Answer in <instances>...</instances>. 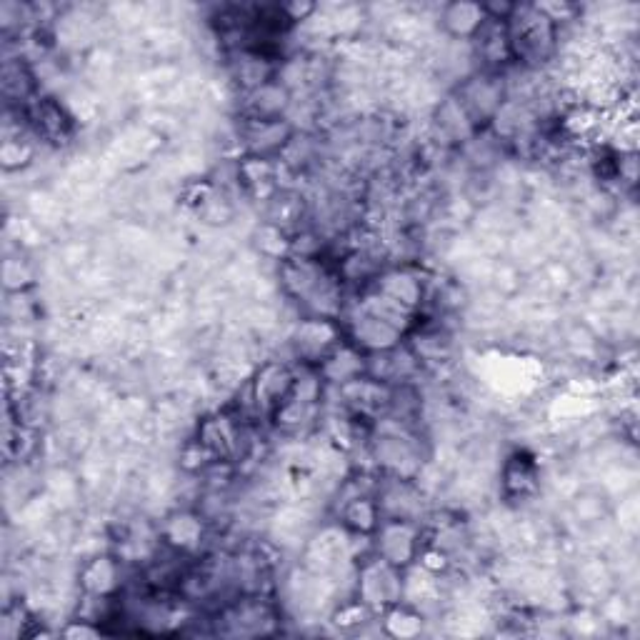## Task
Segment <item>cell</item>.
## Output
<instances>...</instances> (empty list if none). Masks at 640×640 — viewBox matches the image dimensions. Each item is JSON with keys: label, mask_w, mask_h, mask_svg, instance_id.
I'll use <instances>...</instances> for the list:
<instances>
[{"label": "cell", "mask_w": 640, "mask_h": 640, "mask_svg": "<svg viewBox=\"0 0 640 640\" xmlns=\"http://www.w3.org/2000/svg\"><path fill=\"white\" fill-rule=\"evenodd\" d=\"M440 20H443L445 30L455 38H468V35H475L483 23L485 18L483 13V5H475V3H453V5H445L440 10Z\"/></svg>", "instance_id": "obj_1"}]
</instances>
